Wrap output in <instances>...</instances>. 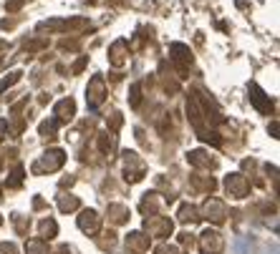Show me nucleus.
Returning a JSON list of instances; mask_svg holds the SVG:
<instances>
[{"label":"nucleus","instance_id":"c9c22d12","mask_svg":"<svg viewBox=\"0 0 280 254\" xmlns=\"http://www.w3.org/2000/svg\"><path fill=\"white\" fill-rule=\"evenodd\" d=\"M0 222H3V219H0Z\"/></svg>","mask_w":280,"mask_h":254},{"label":"nucleus","instance_id":"2eb2a0df","mask_svg":"<svg viewBox=\"0 0 280 254\" xmlns=\"http://www.w3.org/2000/svg\"><path fill=\"white\" fill-rule=\"evenodd\" d=\"M146 244H149V239H146L144 234H139V232H134V234H129V237H127V247H129V249H134V252H144V249H146Z\"/></svg>","mask_w":280,"mask_h":254},{"label":"nucleus","instance_id":"7ed1b4c3","mask_svg":"<svg viewBox=\"0 0 280 254\" xmlns=\"http://www.w3.org/2000/svg\"><path fill=\"white\" fill-rule=\"evenodd\" d=\"M64 161H66V154H64L61 149H53V151H48V154L33 166V171H56V169L64 166Z\"/></svg>","mask_w":280,"mask_h":254},{"label":"nucleus","instance_id":"c756f323","mask_svg":"<svg viewBox=\"0 0 280 254\" xmlns=\"http://www.w3.org/2000/svg\"><path fill=\"white\" fill-rule=\"evenodd\" d=\"M0 254H18V249L13 244H0Z\"/></svg>","mask_w":280,"mask_h":254},{"label":"nucleus","instance_id":"6ab92c4d","mask_svg":"<svg viewBox=\"0 0 280 254\" xmlns=\"http://www.w3.org/2000/svg\"><path fill=\"white\" fill-rule=\"evenodd\" d=\"M111 146H114V136H111V133H99V149H101L104 154H109Z\"/></svg>","mask_w":280,"mask_h":254},{"label":"nucleus","instance_id":"393cba45","mask_svg":"<svg viewBox=\"0 0 280 254\" xmlns=\"http://www.w3.org/2000/svg\"><path fill=\"white\" fill-rule=\"evenodd\" d=\"M20 182H23V166H15V169H13V174H10L8 187H20Z\"/></svg>","mask_w":280,"mask_h":254},{"label":"nucleus","instance_id":"a211bd4d","mask_svg":"<svg viewBox=\"0 0 280 254\" xmlns=\"http://www.w3.org/2000/svg\"><path fill=\"white\" fill-rule=\"evenodd\" d=\"M25 252L28 254H48V249H46V244H43L41 239H33V242L25 244Z\"/></svg>","mask_w":280,"mask_h":254},{"label":"nucleus","instance_id":"f3484780","mask_svg":"<svg viewBox=\"0 0 280 254\" xmlns=\"http://www.w3.org/2000/svg\"><path fill=\"white\" fill-rule=\"evenodd\" d=\"M20 76H23L20 70H13V73H8V78H3V81H0V91H8L10 86H15V83L20 81Z\"/></svg>","mask_w":280,"mask_h":254},{"label":"nucleus","instance_id":"dca6fc26","mask_svg":"<svg viewBox=\"0 0 280 254\" xmlns=\"http://www.w3.org/2000/svg\"><path fill=\"white\" fill-rule=\"evenodd\" d=\"M109 214H111V219H114L116 224H121V222L129 216L127 206H119V204H111V206H109Z\"/></svg>","mask_w":280,"mask_h":254},{"label":"nucleus","instance_id":"b1692460","mask_svg":"<svg viewBox=\"0 0 280 254\" xmlns=\"http://www.w3.org/2000/svg\"><path fill=\"white\" fill-rule=\"evenodd\" d=\"M41 48H48V38H36V41L25 43V51H41Z\"/></svg>","mask_w":280,"mask_h":254},{"label":"nucleus","instance_id":"473e14b6","mask_svg":"<svg viewBox=\"0 0 280 254\" xmlns=\"http://www.w3.org/2000/svg\"><path fill=\"white\" fill-rule=\"evenodd\" d=\"M5 128H8V124H5V121H0V138H3V131H5Z\"/></svg>","mask_w":280,"mask_h":254},{"label":"nucleus","instance_id":"f704fd0d","mask_svg":"<svg viewBox=\"0 0 280 254\" xmlns=\"http://www.w3.org/2000/svg\"><path fill=\"white\" fill-rule=\"evenodd\" d=\"M109 3H121V0H109Z\"/></svg>","mask_w":280,"mask_h":254},{"label":"nucleus","instance_id":"f8f14e48","mask_svg":"<svg viewBox=\"0 0 280 254\" xmlns=\"http://www.w3.org/2000/svg\"><path fill=\"white\" fill-rule=\"evenodd\" d=\"M146 229L154 234V237H169L172 234V222L169 219H146Z\"/></svg>","mask_w":280,"mask_h":254},{"label":"nucleus","instance_id":"39448f33","mask_svg":"<svg viewBox=\"0 0 280 254\" xmlns=\"http://www.w3.org/2000/svg\"><path fill=\"white\" fill-rule=\"evenodd\" d=\"M124 164H127V169H124L127 182H139L141 176H144V161H139V156L134 151H127L124 154Z\"/></svg>","mask_w":280,"mask_h":254},{"label":"nucleus","instance_id":"423d86ee","mask_svg":"<svg viewBox=\"0 0 280 254\" xmlns=\"http://www.w3.org/2000/svg\"><path fill=\"white\" fill-rule=\"evenodd\" d=\"M250 101L255 103L258 111H263V114H273V101H270V96H265V91H263L258 83H250Z\"/></svg>","mask_w":280,"mask_h":254},{"label":"nucleus","instance_id":"cd10ccee","mask_svg":"<svg viewBox=\"0 0 280 254\" xmlns=\"http://www.w3.org/2000/svg\"><path fill=\"white\" fill-rule=\"evenodd\" d=\"M61 48L64 51H76L78 48V41H61Z\"/></svg>","mask_w":280,"mask_h":254},{"label":"nucleus","instance_id":"4be33fe9","mask_svg":"<svg viewBox=\"0 0 280 254\" xmlns=\"http://www.w3.org/2000/svg\"><path fill=\"white\" fill-rule=\"evenodd\" d=\"M56 229H58V227H56V222H51V219H46V222L41 224V234H43L46 239H51V237L56 234Z\"/></svg>","mask_w":280,"mask_h":254},{"label":"nucleus","instance_id":"a878e982","mask_svg":"<svg viewBox=\"0 0 280 254\" xmlns=\"http://www.w3.org/2000/svg\"><path fill=\"white\" fill-rule=\"evenodd\" d=\"M195 214H197V211H195L192 206H182V211H179V219H182V222H195V219H197Z\"/></svg>","mask_w":280,"mask_h":254},{"label":"nucleus","instance_id":"f257e3e1","mask_svg":"<svg viewBox=\"0 0 280 254\" xmlns=\"http://www.w3.org/2000/svg\"><path fill=\"white\" fill-rule=\"evenodd\" d=\"M106 98V83H104V76H94L88 81V88H86V103L91 111H96Z\"/></svg>","mask_w":280,"mask_h":254},{"label":"nucleus","instance_id":"1a4fd4ad","mask_svg":"<svg viewBox=\"0 0 280 254\" xmlns=\"http://www.w3.org/2000/svg\"><path fill=\"white\" fill-rule=\"evenodd\" d=\"M127 48H129V43H127L124 38H119V41L109 48V63L116 65V68H121L124 61H127Z\"/></svg>","mask_w":280,"mask_h":254},{"label":"nucleus","instance_id":"aec40b11","mask_svg":"<svg viewBox=\"0 0 280 254\" xmlns=\"http://www.w3.org/2000/svg\"><path fill=\"white\" fill-rule=\"evenodd\" d=\"M58 206H61V211H71V209L78 206V199L76 196H61L58 199Z\"/></svg>","mask_w":280,"mask_h":254},{"label":"nucleus","instance_id":"0eeeda50","mask_svg":"<svg viewBox=\"0 0 280 254\" xmlns=\"http://www.w3.org/2000/svg\"><path fill=\"white\" fill-rule=\"evenodd\" d=\"M225 187H227V191L232 194V196H245L247 194V179L242 176V174H230L227 179H225Z\"/></svg>","mask_w":280,"mask_h":254},{"label":"nucleus","instance_id":"412c9836","mask_svg":"<svg viewBox=\"0 0 280 254\" xmlns=\"http://www.w3.org/2000/svg\"><path fill=\"white\" fill-rule=\"evenodd\" d=\"M129 93H132V96H129V103L137 108L141 103V83H132V91H129Z\"/></svg>","mask_w":280,"mask_h":254},{"label":"nucleus","instance_id":"f03ea898","mask_svg":"<svg viewBox=\"0 0 280 254\" xmlns=\"http://www.w3.org/2000/svg\"><path fill=\"white\" fill-rule=\"evenodd\" d=\"M88 20L83 18H71V20H43L38 23V30H48V33H64V30H81L86 28Z\"/></svg>","mask_w":280,"mask_h":254},{"label":"nucleus","instance_id":"9b49d317","mask_svg":"<svg viewBox=\"0 0 280 254\" xmlns=\"http://www.w3.org/2000/svg\"><path fill=\"white\" fill-rule=\"evenodd\" d=\"M99 214L94 211V209H86V211H81V216H78V227L83 229V232H88V234H96L99 232Z\"/></svg>","mask_w":280,"mask_h":254},{"label":"nucleus","instance_id":"20e7f679","mask_svg":"<svg viewBox=\"0 0 280 254\" xmlns=\"http://www.w3.org/2000/svg\"><path fill=\"white\" fill-rule=\"evenodd\" d=\"M169 56H172V61L179 65V73H184L190 65H192V51L184 46V43H172L169 46Z\"/></svg>","mask_w":280,"mask_h":254},{"label":"nucleus","instance_id":"9d476101","mask_svg":"<svg viewBox=\"0 0 280 254\" xmlns=\"http://www.w3.org/2000/svg\"><path fill=\"white\" fill-rule=\"evenodd\" d=\"M53 116H56V121H71V119L76 116V101H73V98L58 101L56 108H53Z\"/></svg>","mask_w":280,"mask_h":254},{"label":"nucleus","instance_id":"7c9ffc66","mask_svg":"<svg viewBox=\"0 0 280 254\" xmlns=\"http://www.w3.org/2000/svg\"><path fill=\"white\" fill-rule=\"evenodd\" d=\"M157 254H179V249H177V247H159Z\"/></svg>","mask_w":280,"mask_h":254},{"label":"nucleus","instance_id":"72a5a7b5","mask_svg":"<svg viewBox=\"0 0 280 254\" xmlns=\"http://www.w3.org/2000/svg\"><path fill=\"white\" fill-rule=\"evenodd\" d=\"M83 3H88V5H96V3H99V0H83Z\"/></svg>","mask_w":280,"mask_h":254},{"label":"nucleus","instance_id":"6e6552de","mask_svg":"<svg viewBox=\"0 0 280 254\" xmlns=\"http://www.w3.org/2000/svg\"><path fill=\"white\" fill-rule=\"evenodd\" d=\"M200 247H202V252L205 254H220L222 252V237L217 234V232H205L202 234V242H200Z\"/></svg>","mask_w":280,"mask_h":254},{"label":"nucleus","instance_id":"ddd939ff","mask_svg":"<svg viewBox=\"0 0 280 254\" xmlns=\"http://www.w3.org/2000/svg\"><path fill=\"white\" fill-rule=\"evenodd\" d=\"M205 216L220 224V222L225 219V204H222L220 199H210V201L205 204Z\"/></svg>","mask_w":280,"mask_h":254},{"label":"nucleus","instance_id":"c85d7f7f","mask_svg":"<svg viewBox=\"0 0 280 254\" xmlns=\"http://www.w3.org/2000/svg\"><path fill=\"white\" fill-rule=\"evenodd\" d=\"M86 61H88V56H81V58L76 61V65H73V73H81V70H83V65H86Z\"/></svg>","mask_w":280,"mask_h":254},{"label":"nucleus","instance_id":"bb28decb","mask_svg":"<svg viewBox=\"0 0 280 254\" xmlns=\"http://www.w3.org/2000/svg\"><path fill=\"white\" fill-rule=\"evenodd\" d=\"M23 5H25V0H8V3H5V10H8V13H18Z\"/></svg>","mask_w":280,"mask_h":254},{"label":"nucleus","instance_id":"4468645a","mask_svg":"<svg viewBox=\"0 0 280 254\" xmlns=\"http://www.w3.org/2000/svg\"><path fill=\"white\" fill-rule=\"evenodd\" d=\"M187 161H190L192 166H197V169H210L212 166L210 156H207L205 151H190V154H187Z\"/></svg>","mask_w":280,"mask_h":254},{"label":"nucleus","instance_id":"2f4dec72","mask_svg":"<svg viewBox=\"0 0 280 254\" xmlns=\"http://www.w3.org/2000/svg\"><path fill=\"white\" fill-rule=\"evenodd\" d=\"M270 133H273V136L278 138V124H275V121H273V126H270Z\"/></svg>","mask_w":280,"mask_h":254},{"label":"nucleus","instance_id":"5701e85b","mask_svg":"<svg viewBox=\"0 0 280 254\" xmlns=\"http://www.w3.org/2000/svg\"><path fill=\"white\" fill-rule=\"evenodd\" d=\"M56 128H58V121H56V119H53V121H43V124H41V133L48 136V138H53Z\"/></svg>","mask_w":280,"mask_h":254}]
</instances>
